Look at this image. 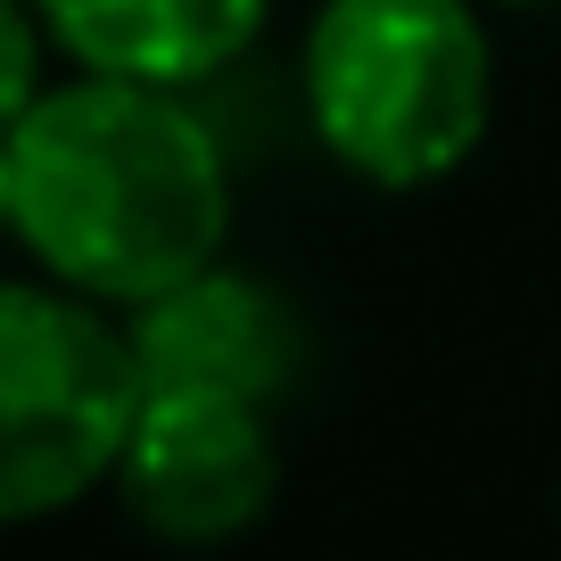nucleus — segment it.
I'll list each match as a JSON object with an SVG mask.
<instances>
[{"instance_id":"4","label":"nucleus","mask_w":561,"mask_h":561,"mask_svg":"<svg viewBox=\"0 0 561 561\" xmlns=\"http://www.w3.org/2000/svg\"><path fill=\"white\" fill-rule=\"evenodd\" d=\"M116 495L165 545H231L280 495V438L273 404L207 397V388H149Z\"/></svg>"},{"instance_id":"8","label":"nucleus","mask_w":561,"mask_h":561,"mask_svg":"<svg viewBox=\"0 0 561 561\" xmlns=\"http://www.w3.org/2000/svg\"><path fill=\"white\" fill-rule=\"evenodd\" d=\"M479 9H561V0H479Z\"/></svg>"},{"instance_id":"1","label":"nucleus","mask_w":561,"mask_h":561,"mask_svg":"<svg viewBox=\"0 0 561 561\" xmlns=\"http://www.w3.org/2000/svg\"><path fill=\"white\" fill-rule=\"evenodd\" d=\"M0 215L34 273L133 314L224 256V133L191 91L75 67L0 124Z\"/></svg>"},{"instance_id":"2","label":"nucleus","mask_w":561,"mask_h":561,"mask_svg":"<svg viewBox=\"0 0 561 561\" xmlns=\"http://www.w3.org/2000/svg\"><path fill=\"white\" fill-rule=\"evenodd\" d=\"M298 107L364 191L455 182L495 124V34L479 0H322L298 42Z\"/></svg>"},{"instance_id":"5","label":"nucleus","mask_w":561,"mask_h":561,"mask_svg":"<svg viewBox=\"0 0 561 561\" xmlns=\"http://www.w3.org/2000/svg\"><path fill=\"white\" fill-rule=\"evenodd\" d=\"M124 322H133L149 388L280 404L306 371V322L289 306V289H273L264 273H240L224 256L198 264L174 289H158V298H140Z\"/></svg>"},{"instance_id":"3","label":"nucleus","mask_w":561,"mask_h":561,"mask_svg":"<svg viewBox=\"0 0 561 561\" xmlns=\"http://www.w3.org/2000/svg\"><path fill=\"white\" fill-rule=\"evenodd\" d=\"M149 413L124 306H100L67 280H0V512L50 520L116 488L124 446Z\"/></svg>"},{"instance_id":"7","label":"nucleus","mask_w":561,"mask_h":561,"mask_svg":"<svg viewBox=\"0 0 561 561\" xmlns=\"http://www.w3.org/2000/svg\"><path fill=\"white\" fill-rule=\"evenodd\" d=\"M50 50H58V34H50V18H42L34 0H0V124L58 83Z\"/></svg>"},{"instance_id":"6","label":"nucleus","mask_w":561,"mask_h":561,"mask_svg":"<svg viewBox=\"0 0 561 561\" xmlns=\"http://www.w3.org/2000/svg\"><path fill=\"white\" fill-rule=\"evenodd\" d=\"M58 34V58L83 75L207 91L273 25V0H34Z\"/></svg>"}]
</instances>
